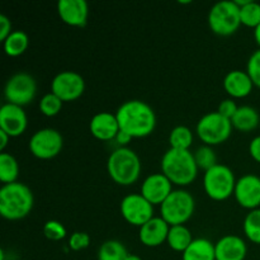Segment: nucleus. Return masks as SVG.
I'll list each match as a JSON object with an SVG mask.
<instances>
[{"label": "nucleus", "mask_w": 260, "mask_h": 260, "mask_svg": "<svg viewBox=\"0 0 260 260\" xmlns=\"http://www.w3.org/2000/svg\"><path fill=\"white\" fill-rule=\"evenodd\" d=\"M119 129L132 137H145L156 126L155 112L146 102L139 99L126 101L116 112Z\"/></svg>", "instance_id": "nucleus-1"}, {"label": "nucleus", "mask_w": 260, "mask_h": 260, "mask_svg": "<svg viewBox=\"0 0 260 260\" xmlns=\"http://www.w3.org/2000/svg\"><path fill=\"white\" fill-rule=\"evenodd\" d=\"M161 170L162 174L167 175L170 182L177 185L190 184L198 174V167L193 152L173 147L162 155Z\"/></svg>", "instance_id": "nucleus-2"}, {"label": "nucleus", "mask_w": 260, "mask_h": 260, "mask_svg": "<svg viewBox=\"0 0 260 260\" xmlns=\"http://www.w3.org/2000/svg\"><path fill=\"white\" fill-rule=\"evenodd\" d=\"M35 198L28 185L20 182L3 184L0 188V213L8 220H19L32 211Z\"/></svg>", "instance_id": "nucleus-3"}, {"label": "nucleus", "mask_w": 260, "mask_h": 260, "mask_svg": "<svg viewBox=\"0 0 260 260\" xmlns=\"http://www.w3.org/2000/svg\"><path fill=\"white\" fill-rule=\"evenodd\" d=\"M107 170L112 179L121 185H131L141 173V160L129 147L113 150L107 160Z\"/></svg>", "instance_id": "nucleus-4"}, {"label": "nucleus", "mask_w": 260, "mask_h": 260, "mask_svg": "<svg viewBox=\"0 0 260 260\" xmlns=\"http://www.w3.org/2000/svg\"><path fill=\"white\" fill-rule=\"evenodd\" d=\"M208 24L216 35L230 36L241 24L240 7L234 0H221L211 7Z\"/></svg>", "instance_id": "nucleus-5"}, {"label": "nucleus", "mask_w": 260, "mask_h": 260, "mask_svg": "<svg viewBox=\"0 0 260 260\" xmlns=\"http://www.w3.org/2000/svg\"><path fill=\"white\" fill-rule=\"evenodd\" d=\"M196 202L188 190L174 189L160 205L161 217L173 225H183L194 213Z\"/></svg>", "instance_id": "nucleus-6"}, {"label": "nucleus", "mask_w": 260, "mask_h": 260, "mask_svg": "<svg viewBox=\"0 0 260 260\" xmlns=\"http://www.w3.org/2000/svg\"><path fill=\"white\" fill-rule=\"evenodd\" d=\"M236 179L233 170L225 164H217L206 170L203 177V187L208 197L215 201H223L235 190Z\"/></svg>", "instance_id": "nucleus-7"}, {"label": "nucleus", "mask_w": 260, "mask_h": 260, "mask_svg": "<svg viewBox=\"0 0 260 260\" xmlns=\"http://www.w3.org/2000/svg\"><path fill=\"white\" fill-rule=\"evenodd\" d=\"M197 134L200 139L206 145H218L225 142L230 137L233 123L231 119L226 118L221 113L216 112H208L205 116L201 117L197 122Z\"/></svg>", "instance_id": "nucleus-8"}, {"label": "nucleus", "mask_w": 260, "mask_h": 260, "mask_svg": "<svg viewBox=\"0 0 260 260\" xmlns=\"http://www.w3.org/2000/svg\"><path fill=\"white\" fill-rule=\"evenodd\" d=\"M37 93L36 79L25 71L15 73L9 78L4 88V95L8 103L25 106L35 99Z\"/></svg>", "instance_id": "nucleus-9"}, {"label": "nucleus", "mask_w": 260, "mask_h": 260, "mask_svg": "<svg viewBox=\"0 0 260 260\" xmlns=\"http://www.w3.org/2000/svg\"><path fill=\"white\" fill-rule=\"evenodd\" d=\"M63 139L55 128H41L32 135L29 140V150L40 159H51L62 150Z\"/></svg>", "instance_id": "nucleus-10"}, {"label": "nucleus", "mask_w": 260, "mask_h": 260, "mask_svg": "<svg viewBox=\"0 0 260 260\" xmlns=\"http://www.w3.org/2000/svg\"><path fill=\"white\" fill-rule=\"evenodd\" d=\"M141 193H131L122 198L121 213L131 225L141 228L150 218L154 217V207Z\"/></svg>", "instance_id": "nucleus-11"}, {"label": "nucleus", "mask_w": 260, "mask_h": 260, "mask_svg": "<svg viewBox=\"0 0 260 260\" xmlns=\"http://www.w3.org/2000/svg\"><path fill=\"white\" fill-rule=\"evenodd\" d=\"M85 89L84 78L76 71L65 70L56 74L51 81V91L62 102H70L78 99Z\"/></svg>", "instance_id": "nucleus-12"}, {"label": "nucleus", "mask_w": 260, "mask_h": 260, "mask_svg": "<svg viewBox=\"0 0 260 260\" xmlns=\"http://www.w3.org/2000/svg\"><path fill=\"white\" fill-rule=\"evenodd\" d=\"M236 201L241 207L255 210L260 206V177L255 174H245L236 180L234 190Z\"/></svg>", "instance_id": "nucleus-13"}, {"label": "nucleus", "mask_w": 260, "mask_h": 260, "mask_svg": "<svg viewBox=\"0 0 260 260\" xmlns=\"http://www.w3.org/2000/svg\"><path fill=\"white\" fill-rule=\"evenodd\" d=\"M173 192V183L162 173L147 175L141 185V194L152 205H161Z\"/></svg>", "instance_id": "nucleus-14"}, {"label": "nucleus", "mask_w": 260, "mask_h": 260, "mask_svg": "<svg viewBox=\"0 0 260 260\" xmlns=\"http://www.w3.org/2000/svg\"><path fill=\"white\" fill-rule=\"evenodd\" d=\"M27 114L23 107L13 103H4L0 108V129L10 137L22 135L27 128Z\"/></svg>", "instance_id": "nucleus-15"}, {"label": "nucleus", "mask_w": 260, "mask_h": 260, "mask_svg": "<svg viewBox=\"0 0 260 260\" xmlns=\"http://www.w3.org/2000/svg\"><path fill=\"white\" fill-rule=\"evenodd\" d=\"M57 12L66 24L83 27L88 20L89 7L85 0H58Z\"/></svg>", "instance_id": "nucleus-16"}, {"label": "nucleus", "mask_w": 260, "mask_h": 260, "mask_svg": "<svg viewBox=\"0 0 260 260\" xmlns=\"http://www.w3.org/2000/svg\"><path fill=\"white\" fill-rule=\"evenodd\" d=\"M216 260H244L248 253L246 243L240 236L229 235L218 239L215 244Z\"/></svg>", "instance_id": "nucleus-17"}, {"label": "nucleus", "mask_w": 260, "mask_h": 260, "mask_svg": "<svg viewBox=\"0 0 260 260\" xmlns=\"http://www.w3.org/2000/svg\"><path fill=\"white\" fill-rule=\"evenodd\" d=\"M169 223L160 216V217H152L146 223L140 228V241L146 246H159L164 241H167L168 234H169Z\"/></svg>", "instance_id": "nucleus-18"}, {"label": "nucleus", "mask_w": 260, "mask_h": 260, "mask_svg": "<svg viewBox=\"0 0 260 260\" xmlns=\"http://www.w3.org/2000/svg\"><path fill=\"white\" fill-rule=\"evenodd\" d=\"M89 128L94 137L108 141V140L116 139L117 134L119 132L118 119L116 114L111 112H99L91 117Z\"/></svg>", "instance_id": "nucleus-19"}, {"label": "nucleus", "mask_w": 260, "mask_h": 260, "mask_svg": "<svg viewBox=\"0 0 260 260\" xmlns=\"http://www.w3.org/2000/svg\"><path fill=\"white\" fill-rule=\"evenodd\" d=\"M253 80L246 71L231 70L223 78V88L234 98H243L250 94Z\"/></svg>", "instance_id": "nucleus-20"}, {"label": "nucleus", "mask_w": 260, "mask_h": 260, "mask_svg": "<svg viewBox=\"0 0 260 260\" xmlns=\"http://www.w3.org/2000/svg\"><path fill=\"white\" fill-rule=\"evenodd\" d=\"M183 260H216L215 244L205 238L193 239L190 245L183 251Z\"/></svg>", "instance_id": "nucleus-21"}, {"label": "nucleus", "mask_w": 260, "mask_h": 260, "mask_svg": "<svg viewBox=\"0 0 260 260\" xmlns=\"http://www.w3.org/2000/svg\"><path fill=\"white\" fill-rule=\"evenodd\" d=\"M260 117L258 111L250 106H241L239 107L236 113L231 118L233 127H235L239 131L248 132L251 129L256 128L259 124Z\"/></svg>", "instance_id": "nucleus-22"}, {"label": "nucleus", "mask_w": 260, "mask_h": 260, "mask_svg": "<svg viewBox=\"0 0 260 260\" xmlns=\"http://www.w3.org/2000/svg\"><path fill=\"white\" fill-rule=\"evenodd\" d=\"M170 248L175 251H184L190 243L193 241L192 233L189 229L184 225H173L170 226L169 234L167 239Z\"/></svg>", "instance_id": "nucleus-23"}, {"label": "nucleus", "mask_w": 260, "mask_h": 260, "mask_svg": "<svg viewBox=\"0 0 260 260\" xmlns=\"http://www.w3.org/2000/svg\"><path fill=\"white\" fill-rule=\"evenodd\" d=\"M28 43H29V38L28 35L22 29H15L8 36L7 40L3 42L4 45V51L8 56H19L27 50Z\"/></svg>", "instance_id": "nucleus-24"}, {"label": "nucleus", "mask_w": 260, "mask_h": 260, "mask_svg": "<svg viewBox=\"0 0 260 260\" xmlns=\"http://www.w3.org/2000/svg\"><path fill=\"white\" fill-rule=\"evenodd\" d=\"M128 251L118 240H107L99 246L98 260H126Z\"/></svg>", "instance_id": "nucleus-25"}, {"label": "nucleus", "mask_w": 260, "mask_h": 260, "mask_svg": "<svg viewBox=\"0 0 260 260\" xmlns=\"http://www.w3.org/2000/svg\"><path fill=\"white\" fill-rule=\"evenodd\" d=\"M19 174V164L12 154L2 152L0 154V180L4 184L17 182Z\"/></svg>", "instance_id": "nucleus-26"}, {"label": "nucleus", "mask_w": 260, "mask_h": 260, "mask_svg": "<svg viewBox=\"0 0 260 260\" xmlns=\"http://www.w3.org/2000/svg\"><path fill=\"white\" fill-rule=\"evenodd\" d=\"M192 142H193V132L189 127L179 124V126L174 127V128L170 131L169 144H170V147H173V149L189 150Z\"/></svg>", "instance_id": "nucleus-27"}, {"label": "nucleus", "mask_w": 260, "mask_h": 260, "mask_svg": "<svg viewBox=\"0 0 260 260\" xmlns=\"http://www.w3.org/2000/svg\"><path fill=\"white\" fill-rule=\"evenodd\" d=\"M243 229L249 240L260 244V208L250 210L244 218Z\"/></svg>", "instance_id": "nucleus-28"}, {"label": "nucleus", "mask_w": 260, "mask_h": 260, "mask_svg": "<svg viewBox=\"0 0 260 260\" xmlns=\"http://www.w3.org/2000/svg\"><path fill=\"white\" fill-rule=\"evenodd\" d=\"M241 24L256 28L260 24V3L248 0L240 7Z\"/></svg>", "instance_id": "nucleus-29"}, {"label": "nucleus", "mask_w": 260, "mask_h": 260, "mask_svg": "<svg viewBox=\"0 0 260 260\" xmlns=\"http://www.w3.org/2000/svg\"><path fill=\"white\" fill-rule=\"evenodd\" d=\"M193 155H194L198 169H200V168L201 169H205V172L217 164L216 152L210 145H202V146H200L194 152H193Z\"/></svg>", "instance_id": "nucleus-30"}, {"label": "nucleus", "mask_w": 260, "mask_h": 260, "mask_svg": "<svg viewBox=\"0 0 260 260\" xmlns=\"http://www.w3.org/2000/svg\"><path fill=\"white\" fill-rule=\"evenodd\" d=\"M61 108H62V101H61L56 94H53L52 91L45 94V95L41 98L40 109L45 116H56V114L61 111Z\"/></svg>", "instance_id": "nucleus-31"}, {"label": "nucleus", "mask_w": 260, "mask_h": 260, "mask_svg": "<svg viewBox=\"0 0 260 260\" xmlns=\"http://www.w3.org/2000/svg\"><path fill=\"white\" fill-rule=\"evenodd\" d=\"M43 234L47 239L53 241H58L66 236V229L61 222L56 220H50L43 226Z\"/></svg>", "instance_id": "nucleus-32"}, {"label": "nucleus", "mask_w": 260, "mask_h": 260, "mask_svg": "<svg viewBox=\"0 0 260 260\" xmlns=\"http://www.w3.org/2000/svg\"><path fill=\"white\" fill-rule=\"evenodd\" d=\"M246 73L251 78L254 85L260 88V48L254 51L250 57H249Z\"/></svg>", "instance_id": "nucleus-33"}, {"label": "nucleus", "mask_w": 260, "mask_h": 260, "mask_svg": "<svg viewBox=\"0 0 260 260\" xmlns=\"http://www.w3.org/2000/svg\"><path fill=\"white\" fill-rule=\"evenodd\" d=\"M89 244H90V236L83 231H75L71 234L70 239H69V246L75 251L88 248Z\"/></svg>", "instance_id": "nucleus-34"}, {"label": "nucleus", "mask_w": 260, "mask_h": 260, "mask_svg": "<svg viewBox=\"0 0 260 260\" xmlns=\"http://www.w3.org/2000/svg\"><path fill=\"white\" fill-rule=\"evenodd\" d=\"M238 104H236V102L234 99H223L218 104L217 112L222 114V116H225L226 118L231 119L234 117V114L236 113V111H238Z\"/></svg>", "instance_id": "nucleus-35"}, {"label": "nucleus", "mask_w": 260, "mask_h": 260, "mask_svg": "<svg viewBox=\"0 0 260 260\" xmlns=\"http://www.w3.org/2000/svg\"><path fill=\"white\" fill-rule=\"evenodd\" d=\"M12 32V22H10V19L7 15L0 14V41L4 42Z\"/></svg>", "instance_id": "nucleus-36"}, {"label": "nucleus", "mask_w": 260, "mask_h": 260, "mask_svg": "<svg viewBox=\"0 0 260 260\" xmlns=\"http://www.w3.org/2000/svg\"><path fill=\"white\" fill-rule=\"evenodd\" d=\"M249 152H250L251 157L256 161L260 162V135L259 136L254 137L249 145Z\"/></svg>", "instance_id": "nucleus-37"}, {"label": "nucleus", "mask_w": 260, "mask_h": 260, "mask_svg": "<svg viewBox=\"0 0 260 260\" xmlns=\"http://www.w3.org/2000/svg\"><path fill=\"white\" fill-rule=\"evenodd\" d=\"M132 139H134V137L129 136L127 132L121 131V129H119V132L117 134V136H116V141L121 145V147H126V145L128 144Z\"/></svg>", "instance_id": "nucleus-38"}, {"label": "nucleus", "mask_w": 260, "mask_h": 260, "mask_svg": "<svg viewBox=\"0 0 260 260\" xmlns=\"http://www.w3.org/2000/svg\"><path fill=\"white\" fill-rule=\"evenodd\" d=\"M9 135L7 134L5 131H3V129H0V150H2L3 152H4V149L5 146L8 145V141H9Z\"/></svg>", "instance_id": "nucleus-39"}, {"label": "nucleus", "mask_w": 260, "mask_h": 260, "mask_svg": "<svg viewBox=\"0 0 260 260\" xmlns=\"http://www.w3.org/2000/svg\"><path fill=\"white\" fill-rule=\"evenodd\" d=\"M254 37H255L256 43L260 46V24L256 28H254Z\"/></svg>", "instance_id": "nucleus-40"}, {"label": "nucleus", "mask_w": 260, "mask_h": 260, "mask_svg": "<svg viewBox=\"0 0 260 260\" xmlns=\"http://www.w3.org/2000/svg\"><path fill=\"white\" fill-rule=\"evenodd\" d=\"M126 260H142V258H141V256L136 255V254H128Z\"/></svg>", "instance_id": "nucleus-41"}]
</instances>
